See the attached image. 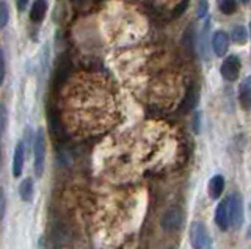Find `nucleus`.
Returning <instances> with one entry per match:
<instances>
[{
    "label": "nucleus",
    "mask_w": 251,
    "mask_h": 249,
    "mask_svg": "<svg viewBox=\"0 0 251 249\" xmlns=\"http://www.w3.org/2000/svg\"><path fill=\"white\" fill-rule=\"evenodd\" d=\"M250 35H251V22H250Z\"/></svg>",
    "instance_id": "24"
},
{
    "label": "nucleus",
    "mask_w": 251,
    "mask_h": 249,
    "mask_svg": "<svg viewBox=\"0 0 251 249\" xmlns=\"http://www.w3.org/2000/svg\"><path fill=\"white\" fill-rule=\"evenodd\" d=\"M196 102H198V91L195 87H190L187 90V94L184 96L182 104H180V113H188L193 110Z\"/></svg>",
    "instance_id": "12"
},
{
    "label": "nucleus",
    "mask_w": 251,
    "mask_h": 249,
    "mask_svg": "<svg viewBox=\"0 0 251 249\" xmlns=\"http://www.w3.org/2000/svg\"><path fill=\"white\" fill-rule=\"evenodd\" d=\"M229 201V221L234 229H240L243 220H245V212H243V199L239 193H232L227 196Z\"/></svg>",
    "instance_id": "3"
},
{
    "label": "nucleus",
    "mask_w": 251,
    "mask_h": 249,
    "mask_svg": "<svg viewBox=\"0 0 251 249\" xmlns=\"http://www.w3.org/2000/svg\"><path fill=\"white\" fill-rule=\"evenodd\" d=\"M200 118H201V114H200V113L195 116V124H193V129H195L196 134H198V132H200Z\"/></svg>",
    "instance_id": "22"
},
{
    "label": "nucleus",
    "mask_w": 251,
    "mask_h": 249,
    "mask_svg": "<svg viewBox=\"0 0 251 249\" xmlns=\"http://www.w3.org/2000/svg\"><path fill=\"white\" fill-rule=\"evenodd\" d=\"M240 58L237 55H229L227 58H225L222 68H220V74L225 80L227 82H234L239 79V74H240Z\"/></svg>",
    "instance_id": "5"
},
{
    "label": "nucleus",
    "mask_w": 251,
    "mask_h": 249,
    "mask_svg": "<svg viewBox=\"0 0 251 249\" xmlns=\"http://www.w3.org/2000/svg\"><path fill=\"white\" fill-rule=\"evenodd\" d=\"M239 100L243 110H251V77H247V79L240 83Z\"/></svg>",
    "instance_id": "9"
},
{
    "label": "nucleus",
    "mask_w": 251,
    "mask_h": 249,
    "mask_svg": "<svg viewBox=\"0 0 251 249\" xmlns=\"http://www.w3.org/2000/svg\"><path fill=\"white\" fill-rule=\"evenodd\" d=\"M212 49H214L217 57H223L225 53L229 49V36L226 35V32L220 30L214 35V40H212Z\"/></svg>",
    "instance_id": "8"
},
{
    "label": "nucleus",
    "mask_w": 251,
    "mask_h": 249,
    "mask_svg": "<svg viewBox=\"0 0 251 249\" xmlns=\"http://www.w3.org/2000/svg\"><path fill=\"white\" fill-rule=\"evenodd\" d=\"M5 80V55H3V50L0 49V87Z\"/></svg>",
    "instance_id": "19"
},
{
    "label": "nucleus",
    "mask_w": 251,
    "mask_h": 249,
    "mask_svg": "<svg viewBox=\"0 0 251 249\" xmlns=\"http://www.w3.org/2000/svg\"><path fill=\"white\" fill-rule=\"evenodd\" d=\"M188 237H190V243L193 249H207L212 243L210 233L206 227V224L201 221H193L188 230Z\"/></svg>",
    "instance_id": "1"
},
{
    "label": "nucleus",
    "mask_w": 251,
    "mask_h": 249,
    "mask_svg": "<svg viewBox=\"0 0 251 249\" xmlns=\"http://www.w3.org/2000/svg\"><path fill=\"white\" fill-rule=\"evenodd\" d=\"M10 21V10L5 2H0V30H3Z\"/></svg>",
    "instance_id": "17"
},
{
    "label": "nucleus",
    "mask_w": 251,
    "mask_h": 249,
    "mask_svg": "<svg viewBox=\"0 0 251 249\" xmlns=\"http://www.w3.org/2000/svg\"><path fill=\"white\" fill-rule=\"evenodd\" d=\"M250 210H251V207H250ZM250 235H251V226H250Z\"/></svg>",
    "instance_id": "25"
},
{
    "label": "nucleus",
    "mask_w": 251,
    "mask_h": 249,
    "mask_svg": "<svg viewBox=\"0 0 251 249\" xmlns=\"http://www.w3.org/2000/svg\"><path fill=\"white\" fill-rule=\"evenodd\" d=\"M5 208H6V198L3 188H0V220L5 216Z\"/></svg>",
    "instance_id": "20"
},
{
    "label": "nucleus",
    "mask_w": 251,
    "mask_h": 249,
    "mask_svg": "<svg viewBox=\"0 0 251 249\" xmlns=\"http://www.w3.org/2000/svg\"><path fill=\"white\" fill-rule=\"evenodd\" d=\"M24 161H25V146L22 141H19L14 147L13 152V176L21 177L24 171Z\"/></svg>",
    "instance_id": "7"
},
{
    "label": "nucleus",
    "mask_w": 251,
    "mask_h": 249,
    "mask_svg": "<svg viewBox=\"0 0 251 249\" xmlns=\"http://www.w3.org/2000/svg\"><path fill=\"white\" fill-rule=\"evenodd\" d=\"M209 28H210V19L207 18L206 24H204L202 32H201V45H200V52H201V55H202L204 60L209 58V55H207V32H209Z\"/></svg>",
    "instance_id": "14"
},
{
    "label": "nucleus",
    "mask_w": 251,
    "mask_h": 249,
    "mask_svg": "<svg viewBox=\"0 0 251 249\" xmlns=\"http://www.w3.org/2000/svg\"><path fill=\"white\" fill-rule=\"evenodd\" d=\"M240 2H242V3H248V2H250V0H240Z\"/></svg>",
    "instance_id": "23"
},
{
    "label": "nucleus",
    "mask_w": 251,
    "mask_h": 249,
    "mask_svg": "<svg viewBox=\"0 0 251 249\" xmlns=\"http://www.w3.org/2000/svg\"><path fill=\"white\" fill-rule=\"evenodd\" d=\"M47 13V2L46 0H35L33 5H31L30 8V21L38 24V22H41L46 16Z\"/></svg>",
    "instance_id": "11"
},
{
    "label": "nucleus",
    "mask_w": 251,
    "mask_h": 249,
    "mask_svg": "<svg viewBox=\"0 0 251 249\" xmlns=\"http://www.w3.org/2000/svg\"><path fill=\"white\" fill-rule=\"evenodd\" d=\"M215 223L217 226L222 230H227L231 226V221H229V201L223 199L220 204L217 205V210H215Z\"/></svg>",
    "instance_id": "6"
},
{
    "label": "nucleus",
    "mask_w": 251,
    "mask_h": 249,
    "mask_svg": "<svg viewBox=\"0 0 251 249\" xmlns=\"http://www.w3.org/2000/svg\"><path fill=\"white\" fill-rule=\"evenodd\" d=\"M232 41L235 44H245L247 43V38H248V33H247V28L242 27V25H235L232 28Z\"/></svg>",
    "instance_id": "15"
},
{
    "label": "nucleus",
    "mask_w": 251,
    "mask_h": 249,
    "mask_svg": "<svg viewBox=\"0 0 251 249\" xmlns=\"http://www.w3.org/2000/svg\"><path fill=\"white\" fill-rule=\"evenodd\" d=\"M184 223V213L182 210L179 207H175V208H170L165 212V215L162 216L160 220V226L163 230L167 232H176L180 229V226Z\"/></svg>",
    "instance_id": "4"
},
{
    "label": "nucleus",
    "mask_w": 251,
    "mask_h": 249,
    "mask_svg": "<svg viewBox=\"0 0 251 249\" xmlns=\"http://www.w3.org/2000/svg\"><path fill=\"white\" fill-rule=\"evenodd\" d=\"M16 5H18L19 11H24V10L27 8V5H28V0H16Z\"/></svg>",
    "instance_id": "21"
},
{
    "label": "nucleus",
    "mask_w": 251,
    "mask_h": 249,
    "mask_svg": "<svg viewBox=\"0 0 251 249\" xmlns=\"http://www.w3.org/2000/svg\"><path fill=\"white\" fill-rule=\"evenodd\" d=\"M19 196L22 201L25 202H31L35 196V183H33V179H25L22 181V183L19 185Z\"/></svg>",
    "instance_id": "13"
},
{
    "label": "nucleus",
    "mask_w": 251,
    "mask_h": 249,
    "mask_svg": "<svg viewBox=\"0 0 251 249\" xmlns=\"http://www.w3.org/2000/svg\"><path fill=\"white\" fill-rule=\"evenodd\" d=\"M5 124H6V108L0 104V138H2V135H3Z\"/></svg>",
    "instance_id": "18"
},
{
    "label": "nucleus",
    "mask_w": 251,
    "mask_h": 249,
    "mask_svg": "<svg viewBox=\"0 0 251 249\" xmlns=\"http://www.w3.org/2000/svg\"><path fill=\"white\" fill-rule=\"evenodd\" d=\"M46 135L43 129H38L33 139V155H35V174L41 177L44 174L46 165Z\"/></svg>",
    "instance_id": "2"
},
{
    "label": "nucleus",
    "mask_w": 251,
    "mask_h": 249,
    "mask_svg": "<svg viewBox=\"0 0 251 249\" xmlns=\"http://www.w3.org/2000/svg\"><path fill=\"white\" fill-rule=\"evenodd\" d=\"M218 8L223 14H234L237 11V2L235 0H218Z\"/></svg>",
    "instance_id": "16"
},
{
    "label": "nucleus",
    "mask_w": 251,
    "mask_h": 249,
    "mask_svg": "<svg viewBox=\"0 0 251 249\" xmlns=\"http://www.w3.org/2000/svg\"><path fill=\"white\" fill-rule=\"evenodd\" d=\"M225 190V177L223 176H214L209 181V186H207V193H209V196L212 199H218L220 196H222V193Z\"/></svg>",
    "instance_id": "10"
}]
</instances>
